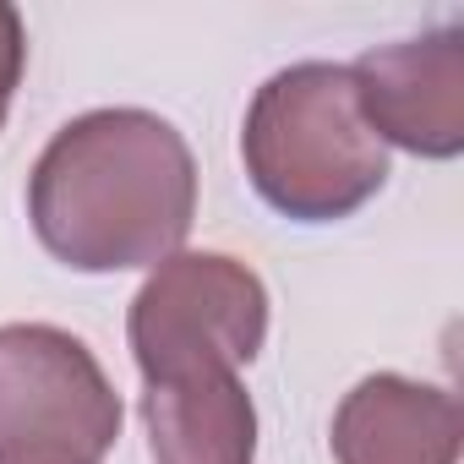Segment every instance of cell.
I'll return each instance as SVG.
<instances>
[{
  "instance_id": "ba28073f",
  "label": "cell",
  "mask_w": 464,
  "mask_h": 464,
  "mask_svg": "<svg viewBox=\"0 0 464 464\" xmlns=\"http://www.w3.org/2000/svg\"><path fill=\"white\" fill-rule=\"evenodd\" d=\"M23 66H28V28H23L17 6H6V0H0V126H6V110H12V99H17Z\"/></svg>"
},
{
  "instance_id": "6da1fadb",
  "label": "cell",
  "mask_w": 464,
  "mask_h": 464,
  "mask_svg": "<svg viewBox=\"0 0 464 464\" xmlns=\"http://www.w3.org/2000/svg\"><path fill=\"white\" fill-rule=\"evenodd\" d=\"M28 218L39 246L72 274L159 268L197 218V159L153 110H88L39 153Z\"/></svg>"
},
{
  "instance_id": "7a4b0ae2",
  "label": "cell",
  "mask_w": 464,
  "mask_h": 464,
  "mask_svg": "<svg viewBox=\"0 0 464 464\" xmlns=\"http://www.w3.org/2000/svg\"><path fill=\"white\" fill-rule=\"evenodd\" d=\"M257 197L295 224H334L388 186V148L355 104L350 66L301 61L274 72L241 126Z\"/></svg>"
},
{
  "instance_id": "5b68a950",
  "label": "cell",
  "mask_w": 464,
  "mask_h": 464,
  "mask_svg": "<svg viewBox=\"0 0 464 464\" xmlns=\"http://www.w3.org/2000/svg\"><path fill=\"white\" fill-rule=\"evenodd\" d=\"M361 121L377 142L415 159L464 153V28H431L420 39L377 44L350 66Z\"/></svg>"
},
{
  "instance_id": "3957f363",
  "label": "cell",
  "mask_w": 464,
  "mask_h": 464,
  "mask_svg": "<svg viewBox=\"0 0 464 464\" xmlns=\"http://www.w3.org/2000/svg\"><path fill=\"white\" fill-rule=\"evenodd\" d=\"M126 339H131V361L142 382L241 372L263 355L268 290L241 257L175 252L137 290Z\"/></svg>"
},
{
  "instance_id": "52a82bcc",
  "label": "cell",
  "mask_w": 464,
  "mask_h": 464,
  "mask_svg": "<svg viewBox=\"0 0 464 464\" xmlns=\"http://www.w3.org/2000/svg\"><path fill=\"white\" fill-rule=\"evenodd\" d=\"M153 464H257V404L241 372H197L142 388Z\"/></svg>"
},
{
  "instance_id": "8992f818",
  "label": "cell",
  "mask_w": 464,
  "mask_h": 464,
  "mask_svg": "<svg viewBox=\"0 0 464 464\" xmlns=\"http://www.w3.org/2000/svg\"><path fill=\"white\" fill-rule=\"evenodd\" d=\"M328 448L334 464H459V399L437 382H415L399 372L361 377L334 410Z\"/></svg>"
},
{
  "instance_id": "277c9868",
  "label": "cell",
  "mask_w": 464,
  "mask_h": 464,
  "mask_svg": "<svg viewBox=\"0 0 464 464\" xmlns=\"http://www.w3.org/2000/svg\"><path fill=\"white\" fill-rule=\"evenodd\" d=\"M121 420V393L77 334L0 328V464H99Z\"/></svg>"
}]
</instances>
